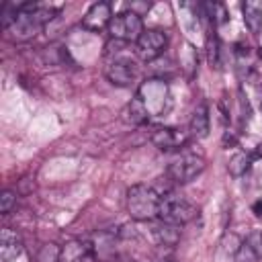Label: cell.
<instances>
[{
  "instance_id": "cell-24",
  "label": "cell",
  "mask_w": 262,
  "mask_h": 262,
  "mask_svg": "<svg viewBox=\"0 0 262 262\" xmlns=\"http://www.w3.org/2000/svg\"><path fill=\"white\" fill-rule=\"evenodd\" d=\"M258 57L262 59V47H258Z\"/></svg>"
},
{
  "instance_id": "cell-16",
  "label": "cell",
  "mask_w": 262,
  "mask_h": 262,
  "mask_svg": "<svg viewBox=\"0 0 262 262\" xmlns=\"http://www.w3.org/2000/svg\"><path fill=\"white\" fill-rule=\"evenodd\" d=\"M250 166H252L250 154H248V151H237V154H233V156L229 158V162H227V172H229L231 176L239 178V176H244V174L250 170Z\"/></svg>"
},
{
  "instance_id": "cell-14",
  "label": "cell",
  "mask_w": 262,
  "mask_h": 262,
  "mask_svg": "<svg viewBox=\"0 0 262 262\" xmlns=\"http://www.w3.org/2000/svg\"><path fill=\"white\" fill-rule=\"evenodd\" d=\"M244 25L252 35H258L262 31V2L260 0H246L242 4Z\"/></svg>"
},
{
  "instance_id": "cell-18",
  "label": "cell",
  "mask_w": 262,
  "mask_h": 262,
  "mask_svg": "<svg viewBox=\"0 0 262 262\" xmlns=\"http://www.w3.org/2000/svg\"><path fill=\"white\" fill-rule=\"evenodd\" d=\"M196 63H199V59H196V51H194V47L190 45V43H184V51L180 53V66L186 70V76H188V70H196Z\"/></svg>"
},
{
  "instance_id": "cell-1",
  "label": "cell",
  "mask_w": 262,
  "mask_h": 262,
  "mask_svg": "<svg viewBox=\"0 0 262 262\" xmlns=\"http://www.w3.org/2000/svg\"><path fill=\"white\" fill-rule=\"evenodd\" d=\"M160 192L149 184H133L127 190V213L135 221H154L160 215Z\"/></svg>"
},
{
  "instance_id": "cell-2",
  "label": "cell",
  "mask_w": 262,
  "mask_h": 262,
  "mask_svg": "<svg viewBox=\"0 0 262 262\" xmlns=\"http://www.w3.org/2000/svg\"><path fill=\"white\" fill-rule=\"evenodd\" d=\"M137 96L143 100L145 111H147L149 117H162L172 106L170 86L164 78H147L137 88Z\"/></svg>"
},
{
  "instance_id": "cell-4",
  "label": "cell",
  "mask_w": 262,
  "mask_h": 262,
  "mask_svg": "<svg viewBox=\"0 0 262 262\" xmlns=\"http://www.w3.org/2000/svg\"><path fill=\"white\" fill-rule=\"evenodd\" d=\"M143 31L145 29H143L141 14L135 10H123L115 14L106 27V33L111 35V39L123 41V43H135Z\"/></svg>"
},
{
  "instance_id": "cell-20",
  "label": "cell",
  "mask_w": 262,
  "mask_h": 262,
  "mask_svg": "<svg viewBox=\"0 0 262 262\" xmlns=\"http://www.w3.org/2000/svg\"><path fill=\"white\" fill-rule=\"evenodd\" d=\"M59 252L61 248H55V244H45L39 252V262H59Z\"/></svg>"
},
{
  "instance_id": "cell-15",
  "label": "cell",
  "mask_w": 262,
  "mask_h": 262,
  "mask_svg": "<svg viewBox=\"0 0 262 262\" xmlns=\"http://www.w3.org/2000/svg\"><path fill=\"white\" fill-rule=\"evenodd\" d=\"M123 121L129 123V125H143V123L149 121V115L145 111V104H143V100L137 94L123 108Z\"/></svg>"
},
{
  "instance_id": "cell-5",
  "label": "cell",
  "mask_w": 262,
  "mask_h": 262,
  "mask_svg": "<svg viewBox=\"0 0 262 262\" xmlns=\"http://www.w3.org/2000/svg\"><path fill=\"white\" fill-rule=\"evenodd\" d=\"M205 158L201 154L194 151H182L178 154L166 168V174L172 182L176 184H186L190 180H194L203 170H205Z\"/></svg>"
},
{
  "instance_id": "cell-19",
  "label": "cell",
  "mask_w": 262,
  "mask_h": 262,
  "mask_svg": "<svg viewBox=\"0 0 262 262\" xmlns=\"http://www.w3.org/2000/svg\"><path fill=\"white\" fill-rule=\"evenodd\" d=\"M235 260L237 262H260L262 260V254L258 250H254L250 244L242 242V246H239V250L235 254Z\"/></svg>"
},
{
  "instance_id": "cell-13",
  "label": "cell",
  "mask_w": 262,
  "mask_h": 262,
  "mask_svg": "<svg viewBox=\"0 0 262 262\" xmlns=\"http://www.w3.org/2000/svg\"><path fill=\"white\" fill-rule=\"evenodd\" d=\"M151 237L156 239L158 246L172 248L180 242V227L172 225V223H166V221H160L151 227Z\"/></svg>"
},
{
  "instance_id": "cell-10",
  "label": "cell",
  "mask_w": 262,
  "mask_h": 262,
  "mask_svg": "<svg viewBox=\"0 0 262 262\" xmlns=\"http://www.w3.org/2000/svg\"><path fill=\"white\" fill-rule=\"evenodd\" d=\"M111 18H113L111 4L108 2H94L88 8V12L84 14L82 27L88 29V31H100V29H106L108 27Z\"/></svg>"
},
{
  "instance_id": "cell-22",
  "label": "cell",
  "mask_w": 262,
  "mask_h": 262,
  "mask_svg": "<svg viewBox=\"0 0 262 262\" xmlns=\"http://www.w3.org/2000/svg\"><path fill=\"white\" fill-rule=\"evenodd\" d=\"M248 154H250V158H252V162H256V160H260V158H262V143H258V145H254V149H250Z\"/></svg>"
},
{
  "instance_id": "cell-17",
  "label": "cell",
  "mask_w": 262,
  "mask_h": 262,
  "mask_svg": "<svg viewBox=\"0 0 262 262\" xmlns=\"http://www.w3.org/2000/svg\"><path fill=\"white\" fill-rule=\"evenodd\" d=\"M205 47H207V61H209V66L219 70L221 68V49H219V39H217L215 31H209Z\"/></svg>"
},
{
  "instance_id": "cell-7",
  "label": "cell",
  "mask_w": 262,
  "mask_h": 262,
  "mask_svg": "<svg viewBox=\"0 0 262 262\" xmlns=\"http://www.w3.org/2000/svg\"><path fill=\"white\" fill-rule=\"evenodd\" d=\"M104 76L113 86L127 88L135 82V66L131 59L121 57V59H111L104 66Z\"/></svg>"
},
{
  "instance_id": "cell-3",
  "label": "cell",
  "mask_w": 262,
  "mask_h": 262,
  "mask_svg": "<svg viewBox=\"0 0 262 262\" xmlns=\"http://www.w3.org/2000/svg\"><path fill=\"white\" fill-rule=\"evenodd\" d=\"M196 207L186 201L184 196H178L176 192H164L160 196V221L172 223V225H186L196 217Z\"/></svg>"
},
{
  "instance_id": "cell-9",
  "label": "cell",
  "mask_w": 262,
  "mask_h": 262,
  "mask_svg": "<svg viewBox=\"0 0 262 262\" xmlns=\"http://www.w3.org/2000/svg\"><path fill=\"white\" fill-rule=\"evenodd\" d=\"M151 143L160 151H172V149H180L186 143V135L174 127H156L151 133Z\"/></svg>"
},
{
  "instance_id": "cell-23",
  "label": "cell",
  "mask_w": 262,
  "mask_h": 262,
  "mask_svg": "<svg viewBox=\"0 0 262 262\" xmlns=\"http://www.w3.org/2000/svg\"><path fill=\"white\" fill-rule=\"evenodd\" d=\"M252 213H254L256 217H262V199H258V201L252 205Z\"/></svg>"
},
{
  "instance_id": "cell-8",
  "label": "cell",
  "mask_w": 262,
  "mask_h": 262,
  "mask_svg": "<svg viewBox=\"0 0 262 262\" xmlns=\"http://www.w3.org/2000/svg\"><path fill=\"white\" fill-rule=\"evenodd\" d=\"M96 248L90 239H72L61 246L59 262H94Z\"/></svg>"
},
{
  "instance_id": "cell-21",
  "label": "cell",
  "mask_w": 262,
  "mask_h": 262,
  "mask_svg": "<svg viewBox=\"0 0 262 262\" xmlns=\"http://www.w3.org/2000/svg\"><path fill=\"white\" fill-rule=\"evenodd\" d=\"M14 205H16V194L12 190H4L0 194V213L2 215H8L14 209Z\"/></svg>"
},
{
  "instance_id": "cell-11",
  "label": "cell",
  "mask_w": 262,
  "mask_h": 262,
  "mask_svg": "<svg viewBox=\"0 0 262 262\" xmlns=\"http://www.w3.org/2000/svg\"><path fill=\"white\" fill-rule=\"evenodd\" d=\"M23 252V239L20 235L10 229L4 227L0 231V262H14Z\"/></svg>"
},
{
  "instance_id": "cell-12",
  "label": "cell",
  "mask_w": 262,
  "mask_h": 262,
  "mask_svg": "<svg viewBox=\"0 0 262 262\" xmlns=\"http://www.w3.org/2000/svg\"><path fill=\"white\" fill-rule=\"evenodd\" d=\"M188 131L194 139H205L211 131V119H209V106L205 102H201L194 111H192V117H190V123H188Z\"/></svg>"
},
{
  "instance_id": "cell-6",
  "label": "cell",
  "mask_w": 262,
  "mask_h": 262,
  "mask_svg": "<svg viewBox=\"0 0 262 262\" xmlns=\"http://www.w3.org/2000/svg\"><path fill=\"white\" fill-rule=\"evenodd\" d=\"M168 47V35L162 29H145L135 41V51L143 61H156Z\"/></svg>"
}]
</instances>
